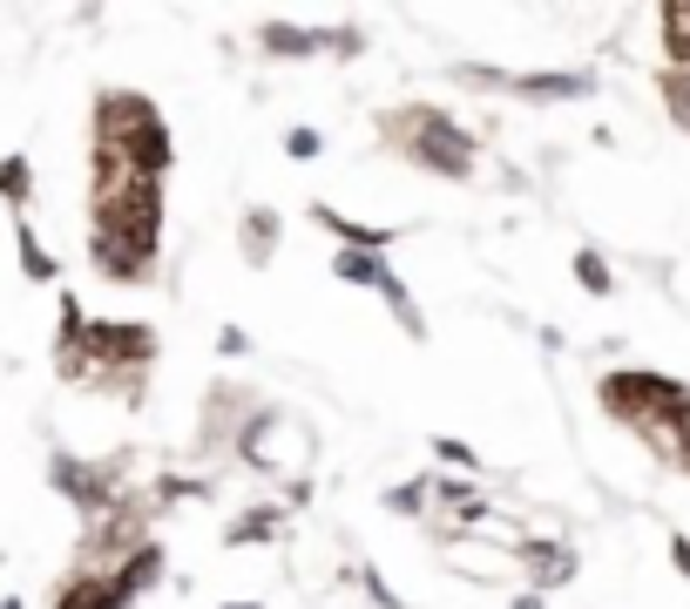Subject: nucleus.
I'll return each mask as SVG.
<instances>
[{"label": "nucleus", "instance_id": "obj_27", "mask_svg": "<svg viewBox=\"0 0 690 609\" xmlns=\"http://www.w3.org/2000/svg\"><path fill=\"white\" fill-rule=\"evenodd\" d=\"M0 609H21V596H8V602H0Z\"/></svg>", "mask_w": 690, "mask_h": 609}, {"label": "nucleus", "instance_id": "obj_6", "mask_svg": "<svg viewBox=\"0 0 690 609\" xmlns=\"http://www.w3.org/2000/svg\"><path fill=\"white\" fill-rule=\"evenodd\" d=\"M162 569H169V556H162V542L156 536H142L116 569H109V589L122 596V602H136V596H149L156 582H162Z\"/></svg>", "mask_w": 690, "mask_h": 609}, {"label": "nucleus", "instance_id": "obj_10", "mask_svg": "<svg viewBox=\"0 0 690 609\" xmlns=\"http://www.w3.org/2000/svg\"><path fill=\"white\" fill-rule=\"evenodd\" d=\"M55 609H129V602L109 589V576H96V569H75V576L61 582Z\"/></svg>", "mask_w": 690, "mask_h": 609}, {"label": "nucleus", "instance_id": "obj_1", "mask_svg": "<svg viewBox=\"0 0 690 609\" xmlns=\"http://www.w3.org/2000/svg\"><path fill=\"white\" fill-rule=\"evenodd\" d=\"M162 257V184L136 177L122 190L89 197V265L109 285H156Z\"/></svg>", "mask_w": 690, "mask_h": 609}, {"label": "nucleus", "instance_id": "obj_16", "mask_svg": "<svg viewBox=\"0 0 690 609\" xmlns=\"http://www.w3.org/2000/svg\"><path fill=\"white\" fill-rule=\"evenodd\" d=\"M663 48L677 68H690V8H663Z\"/></svg>", "mask_w": 690, "mask_h": 609}, {"label": "nucleus", "instance_id": "obj_19", "mask_svg": "<svg viewBox=\"0 0 690 609\" xmlns=\"http://www.w3.org/2000/svg\"><path fill=\"white\" fill-rule=\"evenodd\" d=\"M575 285H582V292H610V265H602L595 251H582V257H575Z\"/></svg>", "mask_w": 690, "mask_h": 609}, {"label": "nucleus", "instance_id": "obj_25", "mask_svg": "<svg viewBox=\"0 0 690 609\" xmlns=\"http://www.w3.org/2000/svg\"><path fill=\"white\" fill-rule=\"evenodd\" d=\"M670 556H677V569L690 576V542H670Z\"/></svg>", "mask_w": 690, "mask_h": 609}, {"label": "nucleus", "instance_id": "obj_9", "mask_svg": "<svg viewBox=\"0 0 690 609\" xmlns=\"http://www.w3.org/2000/svg\"><path fill=\"white\" fill-rule=\"evenodd\" d=\"M278 237H285V224H278V210H244V224H237V251H244V265H257L265 272L272 257H278Z\"/></svg>", "mask_w": 690, "mask_h": 609}, {"label": "nucleus", "instance_id": "obj_22", "mask_svg": "<svg viewBox=\"0 0 690 609\" xmlns=\"http://www.w3.org/2000/svg\"><path fill=\"white\" fill-rule=\"evenodd\" d=\"M217 353H224V360H250V332L224 325V332H217Z\"/></svg>", "mask_w": 690, "mask_h": 609}, {"label": "nucleus", "instance_id": "obj_4", "mask_svg": "<svg viewBox=\"0 0 690 609\" xmlns=\"http://www.w3.org/2000/svg\"><path fill=\"white\" fill-rule=\"evenodd\" d=\"M81 360L96 366V380H129V393H136V380L156 366V332L136 318H89Z\"/></svg>", "mask_w": 690, "mask_h": 609}, {"label": "nucleus", "instance_id": "obj_23", "mask_svg": "<svg viewBox=\"0 0 690 609\" xmlns=\"http://www.w3.org/2000/svg\"><path fill=\"white\" fill-rule=\"evenodd\" d=\"M325 48H332V55H345V61H353V55L366 48V35H359V28H338V35H325Z\"/></svg>", "mask_w": 690, "mask_h": 609}, {"label": "nucleus", "instance_id": "obj_7", "mask_svg": "<svg viewBox=\"0 0 690 609\" xmlns=\"http://www.w3.org/2000/svg\"><path fill=\"white\" fill-rule=\"evenodd\" d=\"M312 224L332 230L338 251H373V257L393 251V230H386V224H359V217H345V210H332V204H312Z\"/></svg>", "mask_w": 690, "mask_h": 609}, {"label": "nucleus", "instance_id": "obj_12", "mask_svg": "<svg viewBox=\"0 0 690 609\" xmlns=\"http://www.w3.org/2000/svg\"><path fill=\"white\" fill-rule=\"evenodd\" d=\"M14 257H21V278H28V285H55V272H61L55 251L41 244V230H34L28 217H14Z\"/></svg>", "mask_w": 690, "mask_h": 609}, {"label": "nucleus", "instance_id": "obj_5", "mask_svg": "<svg viewBox=\"0 0 690 609\" xmlns=\"http://www.w3.org/2000/svg\"><path fill=\"white\" fill-rule=\"evenodd\" d=\"M48 488H55L61 501H75L81 521H102V514L122 501L116 468H109V461H81V454H48Z\"/></svg>", "mask_w": 690, "mask_h": 609}, {"label": "nucleus", "instance_id": "obj_2", "mask_svg": "<svg viewBox=\"0 0 690 609\" xmlns=\"http://www.w3.org/2000/svg\"><path fill=\"white\" fill-rule=\"evenodd\" d=\"M96 149H116L136 177L162 184L169 177V163H177V136H169L162 109L136 89H109L96 96Z\"/></svg>", "mask_w": 690, "mask_h": 609}, {"label": "nucleus", "instance_id": "obj_17", "mask_svg": "<svg viewBox=\"0 0 690 609\" xmlns=\"http://www.w3.org/2000/svg\"><path fill=\"white\" fill-rule=\"evenodd\" d=\"M386 514H420V521H426V474H420V481L386 488Z\"/></svg>", "mask_w": 690, "mask_h": 609}, {"label": "nucleus", "instance_id": "obj_14", "mask_svg": "<svg viewBox=\"0 0 690 609\" xmlns=\"http://www.w3.org/2000/svg\"><path fill=\"white\" fill-rule=\"evenodd\" d=\"M0 204L14 217H28V204H34V163L28 156H0Z\"/></svg>", "mask_w": 690, "mask_h": 609}, {"label": "nucleus", "instance_id": "obj_21", "mask_svg": "<svg viewBox=\"0 0 690 609\" xmlns=\"http://www.w3.org/2000/svg\"><path fill=\"white\" fill-rule=\"evenodd\" d=\"M434 454H441L454 474H474V468H481V454H474V448H461V441H434Z\"/></svg>", "mask_w": 690, "mask_h": 609}, {"label": "nucleus", "instance_id": "obj_26", "mask_svg": "<svg viewBox=\"0 0 690 609\" xmlns=\"http://www.w3.org/2000/svg\"><path fill=\"white\" fill-rule=\"evenodd\" d=\"M224 609H265V602H224Z\"/></svg>", "mask_w": 690, "mask_h": 609}, {"label": "nucleus", "instance_id": "obj_24", "mask_svg": "<svg viewBox=\"0 0 690 609\" xmlns=\"http://www.w3.org/2000/svg\"><path fill=\"white\" fill-rule=\"evenodd\" d=\"M285 501L305 508V501H312V481H305V474H285Z\"/></svg>", "mask_w": 690, "mask_h": 609}, {"label": "nucleus", "instance_id": "obj_18", "mask_svg": "<svg viewBox=\"0 0 690 609\" xmlns=\"http://www.w3.org/2000/svg\"><path fill=\"white\" fill-rule=\"evenodd\" d=\"M285 156H292V163H312V156H325V136L298 122V129H285Z\"/></svg>", "mask_w": 690, "mask_h": 609}, {"label": "nucleus", "instance_id": "obj_3", "mask_svg": "<svg viewBox=\"0 0 690 609\" xmlns=\"http://www.w3.org/2000/svg\"><path fill=\"white\" fill-rule=\"evenodd\" d=\"M386 136H393V149H400L406 163L434 169V177H447V184H467V177H474V136H467L447 109L413 102V109L386 116Z\"/></svg>", "mask_w": 690, "mask_h": 609}, {"label": "nucleus", "instance_id": "obj_13", "mask_svg": "<svg viewBox=\"0 0 690 609\" xmlns=\"http://www.w3.org/2000/svg\"><path fill=\"white\" fill-rule=\"evenodd\" d=\"M285 529V514L272 508V501H257V508H244L230 529H224V549H257V542H272Z\"/></svg>", "mask_w": 690, "mask_h": 609}, {"label": "nucleus", "instance_id": "obj_11", "mask_svg": "<svg viewBox=\"0 0 690 609\" xmlns=\"http://www.w3.org/2000/svg\"><path fill=\"white\" fill-rule=\"evenodd\" d=\"M441 556H447V569H461V576H507V569H522V556H514V549H474L467 536L447 542Z\"/></svg>", "mask_w": 690, "mask_h": 609}, {"label": "nucleus", "instance_id": "obj_15", "mask_svg": "<svg viewBox=\"0 0 690 609\" xmlns=\"http://www.w3.org/2000/svg\"><path fill=\"white\" fill-rule=\"evenodd\" d=\"M507 89L535 102H562V96H589V75H514Z\"/></svg>", "mask_w": 690, "mask_h": 609}, {"label": "nucleus", "instance_id": "obj_20", "mask_svg": "<svg viewBox=\"0 0 690 609\" xmlns=\"http://www.w3.org/2000/svg\"><path fill=\"white\" fill-rule=\"evenodd\" d=\"M359 589H366V596H373L379 609H406V596H400V589H393V582H386L379 569H359Z\"/></svg>", "mask_w": 690, "mask_h": 609}, {"label": "nucleus", "instance_id": "obj_8", "mask_svg": "<svg viewBox=\"0 0 690 609\" xmlns=\"http://www.w3.org/2000/svg\"><path fill=\"white\" fill-rule=\"evenodd\" d=\"M257 48H265L272 61H312V55H325V28H292V21H265V28H257Z\"/></svg>", "mask_w": 690, "mask_h": 609}]
</instances>
